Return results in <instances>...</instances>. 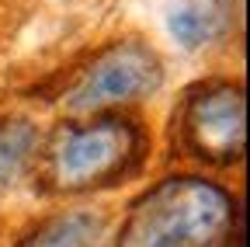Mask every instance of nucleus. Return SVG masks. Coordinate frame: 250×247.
<instances>
[{
  "label": "nucleus",
  "mask_w": 250,
  "mask_h": 247,
  "mask_svg": "<svg viewBox=\"0 0 250 247\" xmlns=\"http://www.w3.org/2000/svg\"><path fill=\"white\" fill-rule=\"evenodd\" d=\"M229 226V199L195 178H170L132 212L118 247H215Z\"/></svg>",
  "instance_id": "obj_1"
},
{
  "label": "nucleus",
  "mask_w": 250,
  "mask_h": 247,
  "mask_svg": "<svg viewBox=\"0 0 250 247\" xmlns=\"http://www.w3.org/2000/svg\"><path fill=\"white\" fill-rule=\"evenodd\" d=\"M136 150L139 136L129 122L101 118L94 126L62 129L49 153V164L59 188H87L122 174L125 164L136 157Z\"/></svg>",
  "instance_id": "obj_2"
},
{
  "label": "nucleus",
  "mask_w": 250,
  "mask_h": 247,
  "mask_svg": "<svg viewBox=\"0 0 250 247\" xmlns=\"http://www.w3.org/2000/svg\"><path fill=\"white\" fill-rule=\"evenodd\" d=\"M160 84V59L143 42H111L90 59V67L77 77L70 105L77 112H98L108 105L139 101Z\"/></svg>",
  "instance_id": "obj_3"
},
{
  "label": "nucleus",
  "mask_w": 250,
  "mask_h": 247,
  "mask_svg": "<svg viewBox=\"0 0 250 247\" xmlns=\"http://www.w3.org/2000/svg\"><path fill=\"white\" fill-rule=\"evenodd\" d=\"M184 136L198 157L233 164L243 153V94L236 87H205L184 108Z\"/></svg>",
  "instance_id": "obj_4"
},
{
  "label": "nucleus",
  "mask_w": 250,
  "mask_h": 247,
  "mask_svg": "<svg viewBox=\"0 0 250 247\" xmlns=\"http://www.w3.org/2000/svg\"><path fill=\"white\" fill-rule=\"evenodd\" d=\"M101 244V220L94 216H62V220L31 233L21 247H98Z\"/></svg>",
  "instance_id": "obj_5"
},
{
  "label": "nucleus",
  "mask_w": 250,
  "mask_h": 247,
  "mask_svg": "<svg viewBox=\"0 0 250 247\" xmlns=\"http://www.w3.org/2000/svg\"><path fill=\"white\" fill-rule=\"evenodd\" d=\"M35 146H39L35 126H28V122H0V184L14 181L24 171Z\"/></svg>",
  "instance_id": "obj_6"
},
{
  "label": "nucleus",
  "mask_w": 250,
  "mask_h": 247,
  "mask_svg": "<svg viewBox=\"0 0 250 247\" xmlns=\"http://www.w3.org/2000/svg\"><path fill=\"white\" fill-rule=\"evenodd\" d=\"M170 32H174V39H177L184 49H198V45H205V42L212 39L215 21H212V14L202 11V7H181V11L170 14Z\"/></svg>",
  "instance_id": "obj_7"
}]
</instances>
